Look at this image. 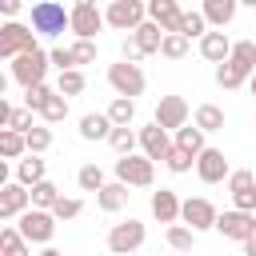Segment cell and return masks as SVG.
Instances as JSON below:
<instances>
[{"label": "cell", "instance_id": "cell-1", "mask_svg": "<svg viewBox=\"0 0 256 256\" xmlns=\"http://www.w3.org/2000/svg\"><path fill=\"white\" fill-rule=\"evenodd\" d=\"M144 240H148V228L136 216H128V220H120V224L108 228V252L112 256H136L144 248Z\"/></svg>", "mask_w": 256, "mask_h": 256}, {"label": "cell", "instance_id": "cell-2", "mask_svg": "<svg viewBox=\"0 0 256 256\" xmlns=\"http://www.w3.org/2000/svg\"><path fill=\"white\" fill-rule=\"evenodd\" d=\"M32 32H40V36L72 32V8L56 4V0H40V4H32Z\"/></svg>", "mask_w": 256, "mask_h": 256}, {"label": "cell", "instance_id": "cell-3", "mask_svg": "<svg viewBox=\"0 0 256 256\" xmlns=\"http://www.w3.org/2000/svg\"><path fill=\"white\" fill-rule=\"evenodd\" d=\"M104 20H108V28L132 36L136 28L148 24V4H140V0H112V4L104 8Z\"/></svg>", "mask_w": 256, "mask_h": 256}, {"label": "cell", "instance_id": "cell-4", "mask_svg": "<svg viewBox=\"0 0 256 256\" xmlns=\"http://www.w3.org/2000/svg\"><path fill=\"white\" fill-rule=\"evenodd\" d=\"M40 44H36V32L28 28V24H20V20H8L4 28H0V56L4 60H20V56H28V52H36Z\"/></svg>", "mask_w": 256, "mask_h": 256}, {"label": "cell", "instance_id": "cell-5", "mask_svg": "<svg viewBox=\"0 0 256 256\" xmlns=\"http://www.w3.org/2000/svg\"><path fill=\"white\" fill-rule=\"evenodd\" d=\"M108 84H112V92H116V96H124V100H136V96L148 88L144 68H140V64H128V60L108 64Z\"/></svg>", "mask_w": 256, "mask_h": 256}, {"label": "cell", "instance_id": "cell-6", "mask_svg": "<svg viewBox=\"0 0 256 256\" xmlns=\"http://www.w3.org/2000/svg\"><path fill=\"white\" fill-rule=\"evenodd\" d=\"M48 68H52V60H48V52L44 48H36V52H28V56H20V60H12V80L28 92V88H36V84H44V76H48Z\"/></svg>", "mask_w": 256, "mask_h": 256}, {"label": "cell", "instance_id": "cell-7", "mask_svg": "<svg viewBox=\"0 0 256 256\" xmlns=\"http://www.w3.org/2000/svg\"><path fill=\"white\" fill-rule=\"evenodd\" d=\"M116 180L128 184V188H152V180H156V164H152L144 152L124 156V160H116Z\"/></svg>", "mask_w": 256, "mask_h": 256}, {"label": "cell", "instance_id": "cell-8", "mask_svg": "<svg viewBox=\"0 0 256 256\" xmlns=\"http://www.w3.org/2000/svg\"><path fill=\"white\" fill-rule=\"evenodd\" d=\"M56 216L52 212H40V208H28L20 220H16V228H20V236L28 240V244H52V236H56Z\"/></svg>", "mask_w": 256, "mask_h": 256}, {"label": "cell", "instance_id": "cell-9", "mask_svg": "<svg viewBox=\"0 0 256 256\" xmlns=\"http://www.w3.org/2000/svg\"><path fill=\"white\" fill-rule=\"evenodd\" d=\"M104 24H108V20H104V12H100L92 0H76V4H72V36H76V40H96Z\"/></svg>", "mask_w": 256, "mask_h": 256}, {"label": "cell", "instance_id": "cell-10", "mask_svg": "<svg viewBox=\"0 0 256 256\" xmlns=\"http://www.w3.org/2000/svg\"><path fill=\"white\" fill-rule=\"evenodd\" d=\"M228 196L236 212H252L256 216V172L252 168H236L228 176Z\"/></svg>", "mask_w": 256, "mask_h": 256}, {"label": "cell", "instance_id": "cell-11", "mask_svg": "<svg viewBox=\"0 0 256 256\" xmlns=\"http://www.w3.org/2000/svg\"><path fill=\"white\" fill-rule=\"evenodd\" d=\"M216 232H220L224 240L248 244V240L256 236V216H252V212H236V208H228V212H220V220H216Z\"/></svg>", "mask_w": 256, "mask_h": 256}, {"label": "cell", "instance_id": "cell-12", "mask_svg": "<svg viewBox=\"0 0 256 256\" xmlns=\"http://www.w3.org/2000/svg\"><path fill=\"white\" fill-rule=\"evenodd\" d=\"M188 116H192V112H188V100H184V96H160L152 120H156L164 132H180V128H188Z\"/></svg>", "mask_w": 256, "mask_h": 256}, {"label": "cell", "instance_id": "cell-13", "mask_svg": "<svg viewBox=\"0 0 256 256\" xmlns=\"http://www.w3.org/2000/svg\"><path fill=\"white\" fill-rule=\"evenodd\" d=\"M180 220L200 236V232H208V228H216V220H220V212H216V204L212 200H204V196H188L184 200V212H180Z\"/></svg>", "mask_w": 256, "mask_h": 256}, {"label": "cell", "instance_id": "cell-14", "mask_svg": "<svg viewBox=\"0 0 256 256\" xmlns=\"http://www.w3.org/2000/svg\"><path fill=\"white\" fill-rule=\"evenodd\" d=\"M136 136H140V152H144L152 164H156V160L164 164V160H168V152L176 148V140H168V132H164L156 120H152V124H144V128H136Z\"/></svg>", "mask_w": 256, "mask_h": 256}, {"label": "cell", "instance_id": "cell-15", "mask_svg": "<svg viewBox=\"0 0 256 256\" xmlns=\"http://www.w3.org/2000/svg\"><path fill=\"white\" fill-rule=\"evenodd\" d=\"M28 208H32V192L24 184H16V180L0 184V220H20Z\"/></svg>", "mask_w": 256, "mask_h": 256}, {"label": "cell", "instance_id": "cell-16", "mask_svg": "<svg viewBox=\"0 0 256 256\" xmlns=\"http://www.w3.org/2000/svg\"><path fill=\"white\" fill-rule=\"evenodd\" d=\"M148 20L164 28V36H180V24H184V8L176 0H148Z\"/></svg>", "mask_w": 256, "mask_h": 256}, {"label": "cell", "instance_id": "cell-17", "mask_svg": "<svg viewBox=\"0 0 256 256\" xmlns=\"http://www.w3.org/2000/svg\"><path fill=\"white\" fill-rule=\"evenodd\" d=\"M196 176H200L204 184H224V180L232 176V168H228V156H224L220 148H204V156L196 160Z\"/></svg>", "mask_w": 256, "mask_h": 256}, {"label": "cell", "instance_id": "cell-18", "mask_svg": "<svg viewBox=\"0 0 256 256\" xmlns=\"http://www.w3.org/2000/svg\"><path fill=\"white\" fill-rule=\"evenodd\" d=\"M180 212H184V200L172 192V188H160V192H152V216L160 220V224H180Z\"/></svg>", "mask_w": 256, "mask_h": 256}, {"label": "cell", "instance_id": "cell-19", "mask_svg": "<svg viewBox=\"0 0 256 256\" xmlns=\"http://www.w3.org/2000/svg\"><path fill=\"white\" fill-rule=\"evenodd\" d=\"M232 44H236V40H228V32H208V36L200 40V56L220 68L224 60H232Z\"/></svg>", "mask_w": 256, "mask_h": 256}, {"label": "cell", "instance_id": "cell-20", "mask_svg": "<svg viewBox=\"0 0 256 256\" xmlns=\"http://www.w3.org/2000/svg\"><path fill=\"white\" fill-rule=\"evenodd\" d=\"M204 20H208V28L212 32H224L232 20H236V0H204Z\"/></svg>", "mask_w": 256, "mask_h": 256}, {"label": "cell", "instance_id": "cell-21", "mask_svg": "<svg viewBox=\"0 0 256 256\" xmlns=\"http://www.w3.org/2000/svg\"><path fill=\"white\" fill-rule=\"evenodd\" d=\"M112 132H116V124L108 120V112H88V116H80V140L96 144V140H108Z\"/></svg>", "mask_w": 256, "mask_h": 256}, {"label": "cell", "instance_id": "cell-22", "mask_svg": "<svg viewBox=\"0 0 256 256\" xmlns=\"http://www.w3.org/2000/svg\"><path fill=\"white\" fill-rule=\"evenodd\" d=\"M44 180H48V160H40V156H24V160L16 164V184L36 188V184H44Z\"/></svg>", "mask_w": 256, "mask_h": 256}, {"label": "cell", "instance_id": "cell-23", "mask_svg": "<svg viewBox=\"0 0 256 256\" xmlns=\"http://www.w3.org/2000/svg\"><path fill=\"white\" fill-rule=\"evenodd\" d=\"M248 80H252V72H248V68H240L236 60H224V64L216 68V84H220L224 92H236V88H244Z\"/></svg>", "mask_w": 256, "mask_h": 256}, {"label": "cell", "instance_id": "cell-24", "mask_svg": "<svg viewBox=\"0 0 256 256\" xmlns=\"http://www.w3.org/2000/svg\"><path fill=\"white\" fill-rule=\"evenodd\" d=\"M132 40H136V48H140L144 56H156V52L164 48V28L148 20L144 28H136V32H132Z\"/></svg>", "mask_w": 256, "mask_h": 256}, {"label": "cell", "instance_id": "cell-25", "mask_svg": "<svg viewBox=\"0 0 256 256\" xmlns=\"http://www.w3.org/2000/svg\"><path fill=\"white\" fill-rule=\"evenodd\" d=\"M128 184H120V180H112L100 196H96V204H100V212H120V208H128Z\"/></svg>", "mask_w": 256, "mask_h": 256}, {"label": "cell", "instance_id": "cell-26", "mask_svg": "<svg viewBox=\"0 0 256 256\" xmlns=\"http://www.w3.org/2000/svg\"><path fill=\"white\" fill-rule=\"evenodd\" d=\"M0 156L20 164V160L28 156V136H20V132H8V128H4V132H0Z\"/></svg>", "mask_w": 256, "mask_h": 256}, {"label": "cell", "instance_id": "cell-27", "mask_svg": "<svg viewBox=\"0 0 256 256\" xmlns=\"http://www.w3.org/2000/svg\"><path fill=\"white\" fill-rule=\"evenodd\" d=\"M76 184H80V192H104L108 188V176H104V168L100 164H84L80 172H76Z\"/></svg>", "mask_w": 256, "mask_h": 256}, {"label": "cell", "instance_id": "cell-28", "mask_svg": "<svg viewBox=\"0 0 256 256\" xmlns=\"http://www.w3.org/2000/svg\"><path fill=\"white\" fill-rule=\"evenodd\" d=\"M176 148H184L188 156H196V160H200L208 144H204V132H200L196 124H188V128H180V132H176Z\"/></svg>", "mask_w": 256, "mask_h": 256}, {"label": "cell", "instance_id": "cell-29", "mask_svg": "<svg viewBox=\"0 0 256 256\" xmlns=\"http://www.w3.org/2000/svg\"><path fill=\"white\" fill-rule=\"evenodd\" d=\"M28 192H32V208H40V212H52V208L60 204V196H64L52 180H44V184H36V188H28Z\"/></svg>", "mask_w": 256, "mask_h": 256}, {"label": "cell", "instance_id": "cell-30", "mask_svg": "<svg viewBox=\"0 0 256 256\" xmlns=\"http://www.w3.org/2000/svg\"><path fill=\"white\" fill-rule=\"evenodd\" d=\"M0 256H32V244L20 236V228H4L0 232Z\"/></svg>", "mask_w": 256, "mask_h": 256}, {"label": "cell", "instance_id": "cell-31", "mask_svg": "<svg viewBox=\"0 0 256 256\" xmlns=\"http://www.w3.org/2000/svg\"><path fill=\"white\" fill-rule=\"evenodd\" d=\"M196 128L208 136V132H220L224 128V108H216V104H200L196 108Z\"/></svg>", "mask_w": 256, "mask_h": 256}, {"label": "cell", "instance_id": "cell-32", "mask_svg": "<svg viewBox=\"0 0 256 256\" xmlns=\"http://www.w3.org/2000/svg\"><path fill=\"white\" fill-rule=\"evenodd\" d=\"M164 240H168L172 252H192V248H196V232H192L188 224H172V228L164 232Z\"/></svg>", "mask_w": 256, "mask_h": 256}, {"label": "cell", "instance_id": "cell-33", "mask_svg": "<svg viewBox=\"0 0 256 256\" xmlns=\"http://www.w3.org/2000/svg\"><path fill=\"white\" fill-rule=\"evenodd\" d=\"M88 88V76L76 68V72H60V80H56V92L64 96V100H72V96H80Z\"/></svg>", "mask_w": 256, "mask_h": 256}, {"label": "cell", "instance_id": "cell-34", "mask_svg": "<svg viewBox=\"0 0 256 256\" xmlns=\"http://www.w3.org/2000/svg\"><path fill=\"white\" fill-rule=\"evenodd\" d=\"M108 120H112L116 128H128V124L136 120V100H124V96H116V100L108 104Z\"/></svg>", "mask_w": 256, "mask_h": 256}, {"label": "cell", "instance_id": "cell-35", "mask_svg": "<svg viewBox=\"0 0 256 256\" xmlns=\"http://www.w3.org/2000/svg\"><path fill=\"white\" fill-rule=\"evenodd\" d=\"M108 144H112V152L124 160V156H136V144H140V136H136L132 128H116V132L108 136Z\"/></svg>", "mask_w": 256, "mask_h": 256}, {"label": "cell", "instance_id": "cell-36", "mask_svg": "<svg viewBox=\"0 0 256 256\" xmlns=\"http://www.w3.org/2000/svg\"><path fill=\"white\" fill-rule=\"evenodd\" d=\"M212 28H208V20H204V12H184V24H180V36L184 40H204Z\"/></svg>", "mask_w": 256, "mask_h": 256}, {"label": "cell", "instance_id": "cell-37", "mask_svg": "<svg viewBox=\"0 0 256 256\" xmlns=\"http://www.w3.org/2000/svg\"><path fill=\"white\" fill-rule=\"evenodd\" d=\"M40 120H44V124H64V120H68V100H64L60 92H52L48 104L40 108Z\"/></svg>", "mask_w": 256, "mask_h": 256}, {"label": "cell", "instance_id": "cell-38", "mask_svg": "<svg viewBox=\"0 0 256 256\" xmlns=\"http://www.w3.org/2000/svg\"><path fill=\"white\" fill-rule=\"evenodd\" d=\"M48 148H52V128L48 124H36L28 132V156H44Z\"/></svg>", "mask_w": 256, "mask_h": 256}, {"label": "cell", "instance_id": "cell-39", "mask_svg": "<svg viewBox=\"0 0 256 256\" xmlns=\"http://www.w3.org/2000/svg\"><path fill=\"white\" fill-rule=\"evenodd\" d=\"M232 60L256 76V40H236V44H232Z\"/></svg>", "mask_w": 256, "mask_h": 256}, {"label": "cell", "instance_id": "cell-40", "mask_svg": "<svg viewBox=\"0 0 256 256\" xmlns=\"http://www.w3.org/2000/svg\"><path fill=\"white\" fill-rule=\"evenodd\" d=\"M164 168H168L172 176H184V172H192V168H196V156H188L184 148H172V152H168V160H164Z\"/></svg>", "mask_w": 256, "mask_h": 256}, {"label": "cell", "instance_id": "cell-41", "mask_svg": "<svg viewBox=\"0 0 256 256\" xmlns=\"http://www.w3.org/2000/svg\"><path fill=\"white\" fill-rule=\"evenodd\" d=\"M52 92H56V88H48V84H36V88H28V92H24V108L40 116V108L48 104V96H52Z\"/></svg>", "mask_w": 256, "mask_h": 256}, {"label": "cell", "instance_id": "cell-42", "mask_svg": "<svg viewBox=\"0 0 256 256\" xmlns=\"http://www.w3.org/2000/svg\"><path fill=\"white\" fill-rule=\"evenodd\" d=\"M188 44H192V40H184V36H164L160 56H164V60H184V56H188Z\"/></svg>", "mask_w": 256, "mask_h": 256}, {"label": "cell", "instance_id": "cell-43", "mask_svg": "<svg viewBox=\"0 0 256 256\" xmlns=\"http://www.w3.org/2000/svg\"><path fill=\"white\" fill-rule=\"evenodd\" d=\"M80 212H84V200H76V196H60V204L52 208L56 220H76Z\"/></svg>", "mask_w": 256, "mask_h": 256}, {"label": "cell", "instance_id": "cell-44", "mask_svg": "<svg viewBox=\"0 0 256 256\" xmlns=\"http://www.w3.org/2000/svg\"><path fill=\"white\" fill-rule=\"evenodd\" d=\"M36 124H32V112L28 108H12V116H8V132H20V136H28Z\"/></svg>", "mask_w": 256, "mask_h": 256}, {"label": "cell", "instance_id": "cell-45", "mask_svg": "<svg viewBox=\"0 0 256 256\" xmlns=\"http://www.w3.org/2000/svg\"><path fill=\"white\" fill-rule=\"evenodd\" d=\"M72 56H76V68L80 64H96V40H76L72 44Z\"/></svg>", "mask_w": 256, "mask_h": 256}, {"label": "cell", "instance_id": "cell-46", "mask_svg": "<svg viewBox=\"0 0 256 256\" xmlns=\"http://www.w3.org/2000/svg\"><path fill=\"white\" fill-rule=\"evenodd\" d=\"M48 60H52V68H60V72H76V56H72V48H52Z\"/></svg>", "mask_w": 256, "mask_h": 256}, {"label": "cell", "instance_id": "cell-47", "mask_svg": "<svg viewBox=\"0 0 256 256\" xmlns=\"http://www.w3.org/2000/svg\"><path fill=\"white\" fill-rule=\"evenodd\" d=\"M0 12H4L8 20H16V16H20V4H16V0H4V4H0Z\"/></svg>", "mask_w": 256, "mask_h": 256}, {"label": "cell", "instance_id": "cell-48", "mask_svg": "<svg viewBox=\"0 0 256 256\" xmlns=\"http://www.w3.org/2000/svg\"><path fill=\"white\" fill-rule=\"evenodd\" d=\"M244 256H256V236H252V240L244 244Z\"/></svg>", "mask_w": 256, "mask_h": 256}, {"label": "cell", "instance_id": "cell-49", "mask_svg": "<svg viewBox=\"0 0 256 256\" xmlns=\"http://www.w3.org/2000/svg\"><path fill=\"white\" fill-rule=\"evenodd\" d=\"M40 256H64V252H56V248H44V252H40Z\"/></svg>", "mask_w": 256, "mask_h": 256}, {"label": "cell", "instance_id": "cell-50", "mask_svg": "<svg viewBox=\"0 0 256 256\" xmlns=\"http://www.w3.org/2000/svg\"><path fill=\"white\" fill-rule=\"evenodd\" d=\"M248 88H252V96H256V76H252V80H248Z\"/></svg>", "mask_w": 256, "mask_h": 256}, {"label": "cell", "instance_id": "cell-51", "mask_svg": "<svg viewBox=\"0 0 256 256\" xmlns=\"http://www.w3.org/2000/svg\"><path fill=\"white\" fill-rule=\"evenodd\" d=\"M252 172H256V168H252Z\"/></svg>", "mask_w": 256, "mask_h": 256}, {"label": "cell", "instance_id": "cell-52", "mask_svg": "<svg viewBox=\"0 0 256 256\" xmlns=\"http://www.w3.org/2000/svg\"><path fill=\"white\" fill-rule=\"evenodd\" d=\"M136 256H140V252H136Z\"/></svg>", "mask_w": 256, "mask_h": 256}]
</instances>
